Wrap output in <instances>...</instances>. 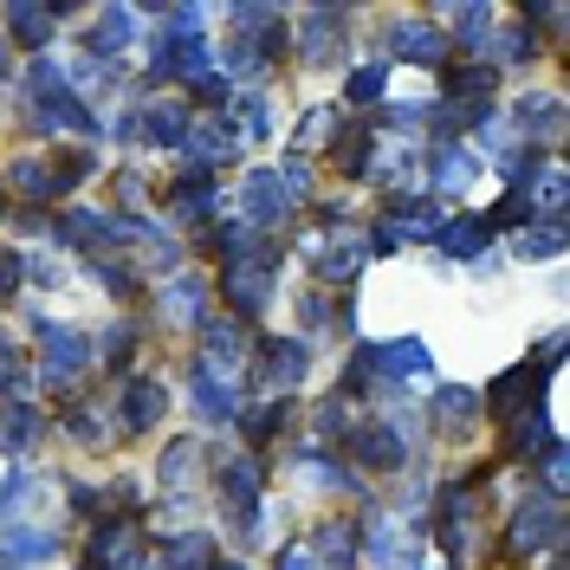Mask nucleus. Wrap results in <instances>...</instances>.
I'll return each mask as SVG.
<instances>
[{
    "instance_id": "1",
    "label": "nucleus",
    "mask_w": 570,
    "mask_h": 570,
    "mask_svg": "<svg viewBox=\"0 0 570 570\" xmlns=\"http://www.w3.org/2000/svg\"><path fill=\"white\" fill-rule=\"evenodd\" d=\"M273 266H279V247H273V234H266L253 259H227V266H220V298H227L240 318H259L266 298H273Z\"/></svg>"
},
{
    "instance_id": "2",
    "label": "nucleus",
    "mask_w": 570,
    "mask_h": 570,
    "mask_svg": "<svg viewBox=\"0 0 570 570\" xmlns=\"http://www.w3.org/2000/svg\"><path fill=\"white\" fill-rule=\"evenodd\" d=\"M409 448H415V415L409 409H395L383 422H363L351 441L356 466H370V473H402L409 466Z\"/></svg>"
},
{
    "instance_id": "3",
    "label": "nucleus",
    "mask_w": 570,
    "mask_h": 570,
    "mask_svg": "<svg viewBox=\"0 0 570 570\" xmlns=\"http://www.w3.org/2000/svg\"><path fill=\"white\" fill-rule=\"evenodd\" d=\"M91 370V337L78 324H39V376L52 390H71Z\"/></svg>"
},
{
    "instance_id": "4",
    "label": "nucleus",
    "mask_w": 570,
    "mask_h": 570,
    "mask_svg": "<svg viewBox=\"0 0 570 570\" xmlns=\"http://www.w3.org/2000/svg\"><path fill=\"white\" fill-rule=\"evenodd\" d=\"M564 499H519L512 505V519H505V558H532L544 544H558L564 538V512H558Z\"/></svg>"
},
{
    "instance_id": "5",
    "label": "nucleus",
    "mask_w": 570,
    "mask_h": 570,
    "mask_svg": "<svg viewBox=\"0 0 570 570\" xmlns=\"http://www.w3.org/2000/svg\"><path fill=\"white\" fill-rule=\"evenodd\" d=\"M305 376H312V344L305 337H266V344H253V383L259 390L285 395V390H298Z\"/></svg>"
},
{
    "instance_id": "6",
    "label": "nucleus",
    "mask_w": 570,
    "mask_h": 570,
    "mask_svg": "<svg viewBox=\"0 0 570 570\" xmlns=\"http://www.w3.org/2000/svg\"><path fill=\"white\" fill-rule=\"evenodd\" d=\"M247 356H253V344H247V331H240V318L202 324V376H208V383H227V390H234V376L247 370Z\"/></svg>"
},
{
    "instance_id": "7",
    "label": "nucleus",
    "mask_w": 570,
    "mask_h": 570,
    "mask_svg": "<svg viewBox=\"0 0 570 570\" xmlns=\"http://www.w3.org/2000/svg\"><path fill=\"white\" fill-rule=\"evenodd\" d=\"M363 259H370V234L363 227H331L312 240V273L324 285H351L363 273Z\"/></svg>"
},
{
    "instance_id": "8",
    "label": "nucleus",
    "mask_w": 570,
    "mask_h": 570,
    "mask_svg": "<svg viewBox=\"0 0 570 570\" xmlns=\"http://www.w3.org/2000/svg\"><path fill=\"white\" fill-rule=\"evenodd\" d=\"M259 480H266V466L253 461V454H234V461L214 473V493H220V505H227L234 532H253V512H259Z\"/></svg>"
},
{
    "instance_id": "9",
    "label": "nucleus",
    "mask_w": 570,
    "mask_h": 570,
    "mask_svg": "<svg viewBox=\"0 0 570 570\" xmlns=\"http://www.w3.org/2000/svg\"><path fill=\"white\" fill-rule=\"evenodd\" d=\"M344 33H351V13H344V7H312V13H298V59H305V66H337V59H344Z\"/></svg>"
},
{
    "instance_id": "10",
    "label": "nucleus",
    "mask_w": 570,
    "mask_h": 570,
    "mask_svg": "<svg viewBox=\"0 0 570 570\" xmlns=\"http://www.w3.org/2000/svg\"><path fill=\"white\" fill-rule=\"evenodd\" d=\"M91 570H137L142 564V525L130 512H117V519H98V532H91Z\"/></svg>"
},
{
    "instance_id": "11",
    "label": "nucleus",
    "mask_w": 570,
    "mask_h": 570,
    "mask_svg": "<svg viewBox=\"0 0 570 570\" xmlns=\"http://www.w3.org/2000/svg\"><path fill=\"white\" fill-rule=\"evenodd\" d=\"M163 415H169L163 376H124V390H117V428H124V434H149Z\"/></svg>"
},
{
    "instance_id": "12",
    "label": "nucleus",
    "mask_w": 570,
    "mask_h": 570,
    "mask_svg": "<svg viewBox=\"0 0 570 570\" xmlns=\"http://www.w3.org/2000/svg\"><path fill=\"white\" fill-rule=\"evenodd\" d=\"M390 52L402 59V66L448 71V52H454V39L441 33V27H428V20H395V27H390Z\"/></svg>"
},
{
    "instance_id": "13",
    "label": "nucleus",
    "mask_w": 570,
    "mask_h": 570,
    "mask_svg": "<svg viewBox=\"0 0 570 570\" xmlns=\"http://www.w3.org/2000/svg\"><path fill=\"white\" fill-rule=\"evenodd\" d=\"M149 66H156V78H208L214 46L202 33H163L149 46Z\"/></svg>"
},
{
    "instance_id": "14",
    "label": "nucleus",
    "mask_w": 570,
    "mask_h": 570,
    "mask_svg": "<svg viewBox=\"0 0 570 570\" xmlns=\"http://www.w3.org/2000/svg\"><path fill=\"white\" fill-rule=\"evenodd\" d=\"M181 149H188V163H195L202 176H214V169H220V163H234L247 142L234 137V124H227V117H202V124L188 117V137H181Z\"/></svg>"
},
{
    "instance_id": "15",
    "label": "nucleus",
    "mask_w": 570,
    "mask_h": 570,
    "mask_svg": "<svg viewBox=\"0 0 570 570\" xmlns=\"http://www.w3.org/2000/svg\"><path fill=\"white\" fill-rule=\"evenodd\" d=\"M292 208H298V202L285 195L279 169H253V176H247V188H240V214H247V227H253V234L279 227V220H285Z\"/></svg>"
},
{
    "instance_id": "16",
    "label": "nucleus",
    "mask_w": 570,
    "mask_h": 570,
    "mask_svg": "<svg viewBox=\"0 0 570 570\" xmlns=\"http://www.w3.org/2000/svg\"><path fill=\"white\" fill-rule=\"evenodd\" d=\"M156 312H163L169 331H202V324H208V279H202V273H176V279L163 285Z\"/></svg>"
},
{
    "instance_id": "17",
    "label": "nucleus",
    "mask_w": 570,
    "mask_h": 570,
    "mask_svg": "<svg viewBox=\"0 0 570 570\" xmlns=\"http://www.w3.org/2000/svg\"><path fill=\"white\" fill-rule=\"evenodd\" d=\"M422 169H428L422 181L441 195V202H448V195H466V188L480 181V156H473V149H461V142H441Z\"/></svg>"
},
{
    "instance_id": "18",
    "label": "nucleus",
    "mask_w": 570,
    "mask_h": 570,
    "mask_svg": "<svg viewBox=\"0 0 570 570\" xmlns=\"http://www.w3.org/2000/svg\"><path fill=\"white\" fill-rule=\"evenodd\" d=\"M370 363H376V383H415L434 370V351L422 337H395V344H370Z\"/></svg>"
},
{
    "instance_id": "19",
    "label": "nucleus",
    "mask_w": 570,
    "mask_h": 570,
    "mask_svg": "<svg viewBox=\"0 0 570 570\" xmlns=\"http://www.w3.org/2000/svg\"><path fill=\"white\" fill-rule=\"evenodd\" d=\"M370 176L383 181V188H395V195H409V188L428 176L422 142H376V149H370Z\"/></svg>"
},
{
    "instance_id": "20",
    "label": "nucleus",
    "mask_w": 570,
    "mask_h": 570,
    "mask_svg": "<svg viewBox=\"0 0 570 570\" xmlns=\"http://www.w3.org/2000/svg\"><path fill=\"white\" fill-rule=\"evenodd\" d=\"M305 551L318 558V570H351V564H363V532H356V519H337V525H324Z\"/></svg>"
},
{
    "instance_id": "21",
    "label": "nucleus",
    "mask_w": 570,
    "mask_h": 570,
    "mask_svg": "<svg viewBox=\"0 0 570 570\" xmlns=\"http://www.w3.org/2000/svg\"><path fill=\"white\" fill-rule=\"evenodd\" d=\"M0 27L20 39L27 52H46V46H52V27H59V7H33V0H13V7L0 13Z\"/></svg>"
},
{
    "instance_id": "22",
    "label": "nucleus",
    "mask_w": 570,
    "mask_h": 570,
    "mask_svg": "<svg viewBox=\"0 0 570 570\" xmlns=\"http://www.w3.org/2000/svg\"><path fill=\"white\" fill-rule=\"evenodd\" d=\"M39 409L33 402H27V395H7L0 390V454H27V448H33L39 441Z\"/></svg>"
},
{
    "instance_id": "23",
    "label": "nucleus",
    "mask_w": 570,
    "mask_h": 570,
    "mask_svg": "<svg viewBox=\"0 0 570 570\" xmlns=\"http://www.w3.org/2000/svg\"><path fill=\"white\" fill-rule=\"evenodd\" d=\"M480 415H487V409H480V395H473V390H461V383H448V390H434V428H441L448 441H466Z\"/></svg>"
},
{
    "instance_id": "24",
    "label": "nucleus",
    "mask_w": 570,
    "mask_h": 570,
    "mask_svg": "<svg viewBox=\"0 0 570 570\" xmlns=\"http://www.w3.org/2000/svg\"><path fill=\"white\" fill-rule=\"evenodd\" d=\"M188 137V110L181 105H149L142 117H130V142H163V149H181Z\"/></svg>"
},
{
    "instance_id": "25",
    "label": "nucleus",
    "mask_w": 570,
    "mask_h": 570,
    "mask_svg": "<svg viewBox=\"0 0 570 570\" xmlns=\"http://www.w3.org/2000/svg\"><path fill=\"white\" fill-rule=\"evenodd\" d=\"M434 538H441V551H448V558H466V538H473V499H466L461 487H454V493L441 499Z\"/></svg>"
},
{
    "instance_id": "26",
    "label": "nucleus",
    "mask_w": 570,
    "mask_h": 570,
    "mask_svg": "<svg viewBox=\"0 0 570 570\" xmlns=\"http://www.w3.org/2000/svg\"><path fill=\"white\" fill-rule=\"evenodd\" d=\"M130 39H137V13H130V7H105L85 46H91V59H110V66H117V52H124Z\"/></svg>"
},
{
    "instance_id": "27",
    "label": "nucleus",
    "mask_w": 570,
    "mask_h": 570,
    "mask_svg": "<svg viewBox=\"0 0 570 570\" xmlns=\"http://www.w3.org/2000/svg\"><path fill=\"white\" fill-rule=\"evenodd\" d=\"M202 480V441H169V454L156 461V487L163 493H188Z\"/></svg>"
},
{
    "instance_id": "28",
    "label": "nucleus",
    "mask_w": 570,
    "mask_h": 570,
    "mask_svg": "<svg viewBox=\"0 0 570 570\" xmlns=\"http://www.w3.org/2000/svg\"><path fill=\"white\" fill-rule=\"evenodd\" d=\"M480 409H493V415H512V422H519V415H532V370H525V363H519V370H505L493 390L480 395Z\"/></svg>"
},
{
    "instance_id": "29",
    "label": "nucleus",
    "mask_w": 570,
    "mask_h": 570,
    "mask_svg": "<svg viewBox=\"0 0 570 570\" xmlns=\"http://www.w3.org/2000/svg\"><path fill=\"white\" fill-rule=\"evenodd\" d=\"M66 428L85 441V448H110V434H117V415H110L105 402H91V395H78L66 409Z\"/></svg>"
},
{
    "instance_id": "30",
    "label": "nucleus",
    "mask_w": 570,
    "mask_h": 570,
    "mask_svg": "<svg viewBox=\"0 0 570 570\" xmlns=\"http://www.w3.org/2000/svg\"><path fill=\"white\" fill-rule=\"evenodd\" d=\"M428 247H441L448 259H473V253H487V220L454 214V220H441V234H434Z\"/></svg>"
},
{
    "instance_id": "31",
    "label": "nucleus",
    "mask_w": 570,
    "mask_h": 570,
    "mask_svg": "<svg viewBox=\"0 0 570 570\" xmlns=\"http://www.w3.org/2000/svg\"><path fill=\"white\" fill-rule=\"evenodd\" d=\"M512 124L525 130V142H532V137H551V130L564 124V98H551V91H532V98H519V105H512Z\"/></svg>"
},
{
    "instance_id": "32",
    "label": "nucleus",
    "mask_w": 570,
    "mask_h": 570,
    "mask_svg": "<svg viewBox=\"0 0 570 570\" xmlns=\"http://www.w3.org/2000/svg\"><path fill=\"white\" fill-rule=\"evenodd\" d=\"M564 195H570V176L558 163H544L538 188H525V202H532V214H544V227H564Z\"/></svg>"
},
{
    "instance_id": "33",
    "label": "nucleus",
    "mask_w": 570,
    "mask_h": 570,
    "mask_svg": "<svg viewBox=\"0 0 570 570\" xmlns=\"http://www.w3.org/2000/svg\"><path fill=\"white\" fill-rule=\"evenodd\" d=\"M59 551V538L52 532H27V525H0V558L20 570V564H39V558H52Z\"/></svg>"
},
{
    "instance_id": "34",
    "label": "nucleus",
    "mask_w": 570,
    "mask_h": 570,
    "mask_svg": "<svg viewBox=\"0 0 570 570\" xmlns=\"http://www.w3.org/2000/svg\"><path fill=\"white\" fill-rule=\"evenodd\" d=\"M39 124H46V130H71V137H98V117H91V110L78 105L71 91L46 98V105H39Z\"/></svg>"
},
{
    "instance_id": "35",
    "label": "nucleus",
    "mask_w": 570,
    "mask_h": 570,
    "mask_svg": "<svg viewBox=\"0 0 570 570\" xmlns=\"http://www.w3.org/2000/svg\"><path fill=\"white\" fill-rule=\"evenodd\" d=\"M208 564H214V538L208 532L163 538V570H208Z\"/></svg>"
},
{
    "instance_id": "36",
    "label": "nucleus",
    "mask_w": 570,
    "mask_h": 570,
    "mask_svg": "<svg viewBox=\"0 0 570 570\" xmlns=\"http://www.w3.org/2000/svg\"><path fill=\"white\" fill-rule=\"evenodd\" d=\"M169 208H176V214H214V208H220V188H214V176L188 169V176L169 188Z\"/></svg>"
},
{
    "instance_id": "37",
    "label": "nucleus",
    "mask_w": 570,
    "mask_h": 570,
    "mask_svg": "<svg viewBox=\"0 0 570 570\" xmlns=\"http://www.w3.org/2000/svg\"><path fill=\"white\" fill-rule=\"evenodd\" d=\"M337 142V110H305V124H298V137H292V149H298V163H312L318 149H331Z\"/></svg>"
},
{
    "instance_id": "38",
    "label": "nucleus",
    "mask_w": 570,
    "mask_h": 570,
    "mask_svg": "<svg viewBox=\"0 0 570 570\" xmlns=\"http://www.w3.org/2000/svg\"><path fill=\"white\" fill-rule=\"evenodd\" d=\"M292 415H298V402L273 395L266 409H253V415H234V422L247 428V441H273V434H285V428H292Z\"/></svg>"
},
{
    "instance_id": "39",
    "label": "nucleus",
    "mask_w": 570,
    "mask_h": 570,
    "mask_svg": "<svg viewBox=\"0 0 570 570\" xmlns=\"http://www.w3.org/2000/svg\"><path fill=\"white\" fill-rule=\"evenodd\" d=\"M298 324H305V331H351V305H337V298H324V292H305V298H298Z\"/></svg>"
},
{
    "instance_id": "40",
    "label": "nucleus",
    "mask_w": 570,
    "mask_h": 570,
    "mask_svg": "<svg viewBox=\"0 0 570 570\" xmlns=\"http://www.w3.org/2000/svg\"><path fill=\"white\" fill-rule=\"evenodd\" d=\"M91 273H98V285L117 292V298H137L142 292L137 273H130V253H91Z\"/></svg>"
},
{
    "instance_id": "41",
    "label": "nucleus",
    "mask_w": 570,
    "mask_h": 570,
    "mask_svg": "<svg viewBox=\"0 0 570 570\" xmlns=\"http://www.w3.org/2000/svg\"><path fill=\"white\" fill-rule=\"evenodd\" d=\"M195 415H202V422H234V415H240V409H234V390L195 376Z\"/></svg>"
},
{
    "instance_id": "42",
    "label": "nucleus",
    "mask_w": 570,
    "mask_h": 570,
    "mask_svg": "<svg viewBox=\"0 0 570 570\" xmlns=\"http://www.w3.org/2000/svg\"><path fill=\"white\" fill-rule=\"evenodd\" d=\"M512 253L519 259H558L564 253V227H519L512 234Z\"/></svg>"
},
{
    "instance_id": "43",
    "label": "nucleus",
    "mask_w": 570,
    "mask_h": 570,
    "mask_svg": "<svg viewBox=\"0 0 570 570\" xmlns=\"http://www.w3.org/2000/svg\"><path fill=\"white\" fill-rule=\"evenodd\" d=\"M383 85H390V71H383V66H356L351 71V105L356 110H376V105H383Z\"/></svg>"
},
{
    "instance_id": "44",
    "label": "nucleus",
    "mask_w": 570,
    "mask_h": 570,
    "mask_svg": "<svg viewBox=\"0 0 570 570\" xmlns=\"http://www.w3.org/2000/svg\"><path fill=\"white\" fill-rule=\"evenodd\" d=\"M337 149H344V156H337V163H344V176H370V149H376V137H370V130H344V137H337Z\"/></svg>"
},
{
    "instance_id": "45",
    "label": "nucleus",
    "mask_w": 570,
    "mask_h": 570,
    "mask_svg": "<svg viewBox=\"0 0 570 570\" xmlns=\"http://www.w3.org/2000/svg\"><path fill=\"white\" fill-rule=\"evenodd\" d=\"M7 188H20L27 202H52V176H46L39 163H13V169H7Z\"/></svg>"
},
{
    "instance_id": "46",
    "label": "nucleus",
    "mask_w": 570,
    "mask_h": 570,
    "mask_svg": "<svg viewBox=\"0 0 570 570\" xmlns=\"http://www.w3.org/2000/svg\"><path fill=\"white\" fill-rule=\"evenodd\" d=\"M512 448H519V454H544V448H551V422H544V415H519V422H512Z\"/></svg>"
},
{
    "instance_id": "47",
    "label": "nucleus",
    "mask_w": 570,
    "mask_h": 570,
    "mask_svg": "<svg viewBox=\"0 0 570 570\" xmlns=\"http://www.w3.org/2000/svg\"><path fill=\"white\" fill-rule=\"evenodd\" d=\"M130 356H137V324H117L105 337V363L110 370H130Z\"/></svg>"
},
{
    "instance_id": "48",
    "label": "nucleus",
    "mask_w": 570,
    "mask_h": 570,
    "mask_svg": "<svg viewBox=\"0 0 570 570\" xmlns=\"http://www.w3.org/2000/svg\"><path fill=\"white\" fill-rule=\"evenodd\" d=\"M538 480H544V493L551 499H564V448H558V441L538 454Z\"/></svg>"
},
{
    "instance_id": "49",
    "label": "nucleus",
    "mask_w": 570,
    "mask_h": 570,
    "mask_svg": "<svg viewBox=\"0 0 570 570\" xmlns=\"http://www.w3.org/2000/svg\"><path fill=\"white\" fill-rule=\"evenodd\" d=\"M519 220H532V202H525V188H512V195L499 202L493 220H487V234H493V227H519Z\"/></svg>"
},
{
    "instance_id": "50",
    "label": "nucleus",
    "mask_w": 570,
    "mask_h": 570,
    "mask_svg": "<svg viewBox=\"0 0 570 570\" xmlns=\"http://www.w3.org/2000/svg\"><path fill=\"white\" fill-rule=\"evenodd\" d=\"M487 46H499V59H505V66H525V59L538 52L532 33H499V39H487ZM487 46H480V52H487Z\"/></svg>"
},
{
    "instance_id": "51",
    "label": "nucleus",
    "mask_w": 570,
    "mask_h": 570,
    "mask_svg": "<svg viewBox=\"0 0 570 570\" xmlns=\"http://www.w3.org/2000/svg\"><path fill=\"white\" fill-rule=\"evenodd\" d=\"M20 273H27V253H0V298H7V292H13V285H20Z\"/></svg>"
},
{
    "instance_id": "52",
    "label": "nucleus",
    "mask_w": 570,
    "mask_h": 570,
    "mask_svg": "<svg viewBox=\"0 0 570 570\" xmlns=\"http://www.w3.org/2000/svg\"><path fill=\"white\" fill-rule=\"evenodd\" d=\"M117 195H124V208H142V202H149V181L142 176H117Z\"/></svg>"
},
{
    "instance_id": "53",
    "label": "nucleus",
    "mask_w": 570,
    "mask_h": 570,
    "mask_svg": "<svg viewBox=\"0 0 570 570\" xmlns=\"http://www.w3.org/2000/svg\"><path fill=\"white\" fill-rule=\"evenodd\" d=\"M525 20L544 27V33H564V7H525Z\"/></svg>"
},
{
    "instance_id": "54",
    "label": "nucleus",
    "mask_w": 570,
    "mask_h": 570,
    "mask_svg": "<svg viewBox=\"0 0 570 570\" xmlns=\"http://www.w3.org/2000/svg\"><path fill=\"white\" fill-rule=\"evenodd\" d=\"M273 570H318V558H312L305 544H285V551H279V564H273Z\"/></svg>"
},
{
    "instance_id": "55",
    "label": "nucleus",
    "mask_w": 570,
    "mask_h": 570,
    "mask_svg": "<svg viewBox=\"0 0 570 570\" xmlns=\"http://www.w3.org/2000/svg\"><path fill=\"white\" fill-rule=\"evenodd\" d=\"M7 376H20V351H13V337L0 331V383H7Z\"/></svg>"
},
{
    "instance_id": "56",
    "label": "nucleus",
    "mask_w": 570,
    "mask_h": 570,
    "mask_svg": "<svg viewBox=\"0 0 570 570\" xmlns=\"http://www.w3.org/2000/svg\"><path fill=\"white\" fill-rule=\"evenodd\" d=\"M208 570H247V564H220V558H214V564Z\"/></svg>"
},
{
    "instance_id": "57",
    "label": "nucleus",
    "mask_w": 570,
    "mask_h": 570,
    "mask_svg": "<svg viewBox=\"0 0 570 570\" xmlns=\"http://www.w3.org/2000/svg\"><path fill=\"white\" fill-rule=\"evenodd\" d=\"M0 71H7V52H0Z\"/></svg>"
}]
</instances>
